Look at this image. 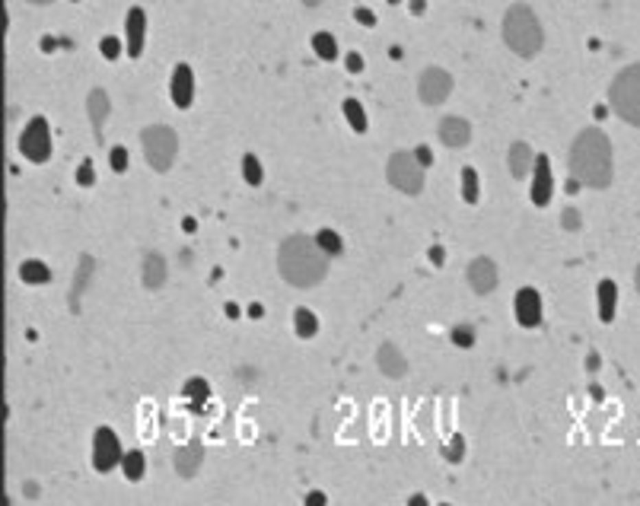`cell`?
Returning <instances> with one entry per match:
<instances>
[{"mask_svg":"<svg viewBox=\"0 0 640 506\" xmlns=\"http://www.w3.org/2000/svg\"><path fill=\"white\" fill-rule=\"evenodd\" d=\"M570 172L586 188H605L612 182V143L599 128H586L570 147Z\"/></svg>","mask_w":640,"mask_h":506,"instance_id":"obj_1","label":"cell"},{"mask_svg":"<svg viewBox=\"0 0 640 506\" xmlns=\"http://www.w3.org/2000/svg\"><path fill=\"white\" fill-rule=\"evenodd\" d=\"M281 274L293 284V287H316L328 271V252H322V245L309 236H290L281 245Z\"/></svg>","mask_w":640,"mask_h":506,"instance_id":"obj_2","label":"cell"},{"mask_svg":"<svg viewBox=\"0 0 640 506\" xmlns=\"http://www.w3.org/2000/svg\"><path fill=\"white\" fill-rule=\"evenodd\" d=\"M503 38H507V45L519 58L538 54L545 35H542V26H538V16L526 3H516V7L507 10V16H503Z\"/></svg>","mask_w":640,"mask_h":506,"instance_id":"obj_3","label":"cell"},{"mask_svg":"<svg viewBox=\"0 0 640 506\" xmlns=\"http://www.w3.org/2000/svg\"><path fill=\"white\" fill-rule=\"evenodd\" d=\"M608 102H612L615 115L624 118L628 124L640 128V64L624 67L615 77L612 89H608Z\"/></svg>","mask_w":640,"mask_h":506,"instance_id":"obj_4","label":"cell"},{"mask_svg":"<svg viewBox=\"0 0 640 506\" xmlns=\"http://www.w3.org/2000/svg\"><path fill=\"white\" fill-rule=\"evenodd\" d=\"M141 143H144V153H147V163L157 169V172H166V169L176 163L179 137H176V131H172V128H166V124L144 128Z\"/></svg>","mask_w":640,"mask_h":506,"instance_id":"obj_5","label":"cell"},{"mask_svg":"<svg viewBox=\"0 0 640 506\" xmlns=\"http://www.w3.org/2000/svg\"><path fill=\"white\" fill-rule=\"evenodd\" d=\"M386 175H389V182H392L398 192H404V194H418L424 188V166H421V159L414 157V153H408V150H398V153H392V157H389Z\"/></svg>","mask_w":640,"mask_h":506,"instance_id":"obj_6","label":"cell"},{"mask_svg":"<svg viewBox=\"0 0 640 506\" xmlns=\"http://www.w3.org/2000/svg\"><path fill=\"white\" fill-rule=\"evenodd\" d=\"M19 153L29 159V163H45L52 157V131H48V122L45 118H32L26 124V131L19 137Z\"/></svg>","mask_w":640,"mask_h":506,"instance_id":"obj_7","label":"cell"},{"mask_svg":"<svg viewBox=\"0 0 640 506\" xmlns=\"http://www.w3.org/2000/svg\"><path fill=\"white\" fill-rule=\"evenodd\" d=\"M122 459L124 452L118 437L108 427H99L96 439H93V465H96V472H112L115 465H122Z\"/></svg>","mask_w":640,"mask_h":506,"instance_id":"obj_8","label":"cell"},{"mask_svg":"<svg viewBox=\"0 0 640 506\" xmlns=\"http://www.w3.org/2000/svg\"><path fill=\"white\" fill-rule=\"evenodd\" d=\"M418 93H421V99H424L427 105L443 102V99L453 93V77H449L446 70H439V67L424 70L421 83H418Z\"/></svg>","mask_w":640,"mask_h":506,"instance_id":"obj_9","label":"cell"},{"mask_svg":"<svg viewBox=\"0 0 640 506\" xmlns=\"http://www.w3.org/2000/svg\"><path fill=\"white\" fill-rule=\"evenodd\" d=\"M124 32H128V54L141 58L144 54V35H147V13L141 7H134L124 19Z\"/></svg>","mask_w":640,"mask_h":506,"instance_id":"obj_10","label":"cell"},{"mask_svg":"<svg viewBox=\"0 0 640 506\" xmlns=\"http://www.w3.org/2000/svg\"><path fill=\"white\" fill-rule=\"evenodd\" d=\"M513 309H516L519 325H526V328L538 325V319H542V299H538V293H535L532 287L519 290V293H516V303H513Z\"/></svg>","mask_w":640,"mask_h":506,"instance_id":"obj_11","label":"cell"},{"mask_svg":"<svg viewBox=\"0 0 640 506\" xmlns=\"http://www.w3.org/2000/svg\"><path fill=\"white\" fill-rule=\"evenodd\" d=\"M535 179H532V201L538 207L551 201V163L548 157H535V166H532Z\"/></svg>","mask_w":640,"mask_h":506,"instance_id":"obj_12","label":"cell"},{"mask_svg":"<svg viewBox=\"0 0 640 506\" xmlns=\"http://www.w3.org/2000/svg\"><path fill=\"white\" fill-rule=\"evenodd\" d=\"M468 280H472L475 293H491V290L497 287V268H494V262L475 258V262L468 264Z\"/></svg>","mask_w":640,"mask_h":506,"instance_id":"obj_13","label":"cell"},{"mask_svg":"<svg viewBox=\"0 0 640 506\" xmlns=\"http://www.w3.org/2000/svg\"><path fill=\"white\" fill-rule=\"evenodd\" d=\"M194 99V77H192V67L188 64H179L172 70V102L179 108H188Z\"/></svg>","mask_w":640,"mask_h":506,"instance_id":"obj_14","label":"cell"},{"mask_svg":"<svg viewBox=\"0 0 640 506\" xmlns=\"http://www.w3.org/2000/svg\"><path fill=\"white\" fill-rule=\"evenodd\" d=\"M468 137H472V128H468L465 118H453V115L443 118V124H439V140H443L446 147H465Z\"/></svg>","mask_w":640,"mask_h":506,"instance_id":"obj_15","label":"cell"},{"mask_svg":"<svg viewBox=\"0 0 640 506\" xmlns=\"http://www.w3.org/2000/svg\"><path fill=\"white\" fill-rule=\"evenodd\" d=\"M201 459H204V446L198 443V439H192V443L185 446V449H179V452H176V468H179V474L192 478V474L201 468Z\"/></svg>","mask_w":640,"mask_h":506,"instance_id":"obj_16","label":"cell"},{"mask_svg":"<svg viewBox=\"0 0 640 506\" xmlns=\"http://www.w3.org/2000/svg\"><path fill=\"white\" fill-rule=\"evenodd\" d=\"M532 166H535L532 150H529L526 143H513V147H510V172H513V179H526Z\"/></svg>","mask_w":640,"mask_h":506,"instance_id":"obj_17","label":"cell"},{"mask_svg":"<svg viewBox=\"0 0 640 506\" xmlns=\"http://www.w3.org/2000/svg\"><path fill=\"white\" fill-rule=\"evenodd\" d=\"M163 280H166V262H163V255L150 252L144 258V284L150 290H157V287H163Z\"/></svg>","mask_w":640,"mask_h":506,"instance_id":"obj_18","label":"cell"},{"mask_svg":"<svg viewBox=\"0 0 640 506\" xmlns=\"http://www.w3.org/2000/svg\"><path fill=\"white\" fill-rule=\"evenodd\" d=\"M87 108H89V118H93V128H96V134H99V131H102V124H106V118H108V96H106V89H93V93H89Z\"/></svg>","mask_w":640,"mask_h":506,"instance_id":"obj_19","label":"cell"},{"mask_svg":"<svg viewBox=\"0 0 640 506\" xmlns=\"http://www.w3.org/2000/svg\"><path fill=\"white\" fill-rule=\"evenodd\" d=\"M379 367H382V373L386 376H404L408 363H404V357L398 354V347L382 344V347H379Z\"/></svg>","mask_w":640,"mask_h":506,"instance_id":"obj_20","label":"cell"},{"mask_svg":"<svg viewBox=\"0 0 640 506\" xmlns=\"http://www.w3.org/2000/svg\"><path fill=\"white\" fill-rule=\"evenodd\" d=\"M19 277L26 280V284H48V280H52V271H48V264H42V262H23Z\"/></svg>","mask_w":640,"mask_h":506,"instance_id":"obj_21","label":"cell"},{"mask_svg":"<svg viewBox=\"0 0 640 506\" xmlns=\"http://www.w3.org/2000/svg\"><path fill=\"white\" fill-rule=\"evenodd\" d=\"M615 297H618V293H615V284H612V280H602V284H599V306H602V309H599V315H602V322H608V319H612Z\"/></svg>","mask_w":640,"mask_h":506,"instance_id":"obj_22","label":"cell"},{"mask_svg":"<svg viewBox=\"0 0 640 506\" xmlns=\"http://www.w3.org/2000/svg\"><path fill=\"white\" fill-rule=\"evenodd\" d=\"M207 395H211V389H207V382H204L201 376L188 379V385H185V398H188V404H192V408H198V404L207 402Z\"/></svg>","mask_w":640,"mask_h":506,"instance_id":"obj_23","label":"cell"},{"mask_svg":"<svg viewBox=\"0 0 640 506\" xmlns=\"http://www.w3.org/2000/svg\"><path fill=\"white\" fill-rule=\"evenodd\" d=\"M293 325H297L299 338H312V334L319 332V319L309 312V309H297V315H293Z\"/></svg>","mask_w":640,"mask_h":506,"instance_id":"obj_24","label":"cell"},{"mask_svg":"<svg viewBox=\"0 0 640 506\" xmlns=\"http://www.w3.org/2000/svg\"><path fill=\"white\" fill-rule=\"evenodd\" d=\"M312 48L319 51V58H322V61H334V54H338V42H334V35H328V32H316V35H312Z\"/></svg>","mask_w":640,"mask_h":506,"instance_id":"obj_25","label":"cell"},{"mask_svg":"<svg viewBox=\"0 0 640 506\" xmlns=\"http://www.w3.org/2000/svg\"><path fill=\"white\" fill-rule=\"evenodd\" d=\"M344 118L351 122V128L354 131H367V115H363V108H360V102L357 99H344Z\"/></svg>","mask_w":640,"mask_h":506,"instance_id":"obj_26","label":"cell"},{"mask_svg":"<svg viewBox=\"0 0 640 506\" xmlns=\"http://www.w3.org/2000/svg\"><path fill=\"white\" fill-rule=\"evenodd\" d=\"M122 468H124V478L128 481H141L144 478V455L141 452H128L122 459Z\"/></svg>","mask_w":640,"mask_h":506,"instance_id":"obj_27","label":"cell"},{"mask_svg":"<svg viewBox=\"0 0 640 506\" xmlns=\"http://www.w3.org/2000/svg\"><path fill=\"white\" fill-rule=\"evenodd\" d=\"M462 198L468 204L478 201V175H475V169H462Z\"/></svg>","mask_w":640,"mask_h":506,"instance_id":"obj_28","label":"cell"},{"mask_svg":"<svg viewBox=\"0 0 640 506\" xmlns=\"http://www.w3.org/2000/svg\"><path fill=\"white\" fill-rule=\"evenodd\" d=\"M242 175H246V182H249V185H258V182H262V163H258L252 153L242 159Z\"/></svg>","mask_w":640,"mask_h":506,"instance_id":"obj_29","label":"cell"},{"mask_svg":"<svg viewBox=\"0 0 640 506\" xmlns=\"http://www.w3.org/2000/svg\"><path fill=\"white\" fill-rule=\"evenodd\" d=\"M316 242L322 245V252H328V255H338V252H341V239L334 236L332 229H322V233L316 236Z\"/></svg>","mask_w":640,"mask_h":506,"instance_id":"obj_30","label":"cell"},{"mask_svg":"<svg viewBox=\"0 0 640 506\" xmlns=\"http://www.w3.org/2000/svg\"><path fill=\"white\" fill-rule=\"evenodd\" d=\"M99 48H102V54H106L108 61H115V58L122 54V42H118L115 35H106V38H102V45H99Z\"/></svg>","mask_w":640,"mask_h":506,"instance_id":"obj_31","label":"cell"},{"mask_svg":"<svg viewBox=\"0 0 640 506\" xmlns=\"http://www.w3.org/2000/svg\"><path fill=\"white\" fill-rule=\"evenodd\" d=\"M77 182L80 185H93V182H96V172H93V163H89V159H83V163H80Z\"/></svg>","mask_w":640,"mask_h":506,"instance_id":"obj_32","label":"cell"},{"mask_svg":"<svg viewBox=\"0 0 640 506\" xmlns=\"http://www.w3.org/2000/svg\"><path fill=\"white\" fill-rule=\"evenodd\" d=\"M112 169L115 172H124V169H128V150L124 147H112Z\"/></svg>","mask_w":640,"mask_h":506,"instance_id":"obj_33","label":"cell"},{"mask_svg":"<svg viewBox=\"0 0 640 506\" xmlns=\"http://www.w3.org/2000/svg\"><path fill=\"white\" fill-rule=\"evenodd\" d=\"M453 341H456L459 347H472V341H475L472 328H456V334H453Z\"/></svg>","mask_w":640,"mask_h":506,"instance_id":"obj_34","label":"cell"},{"mask_svg":"<svg viewBox=\"0 0 640 506\" xmlns=\"http://www.w3.org/2000/svg\"><path fill=\"white\" fill-rule=\"evenodd\" d=\"M465 452V446H462V439H456V443L449 446L446 449V455H449V462H459V455Z\"/></svg>","mask_w":640,"mask_h":506,"instance_id":"obj_35","label":"cell"},{"mask_svg":"<svg viewBox=\"0 0 640 506\" xmlns=\"http://www.w3.org/2000/svg\"><path fill=\"white\" fill-rule=\"evenodd\" d=\"M564 227H567V229H577V227H580L577 210H564Z\"/></svg>","mask_w":640,"mask_h":506,"instance_id":"obj_36","label":"cell"},{"mask_svg":"<svg viewBox=\"0 0 640 506\" xmlns=\"http://www.w3.org/2000/svg\"><path fill=\"white\" fill-rule=\"evenodd\" d=\"M414 157L421 159V166H430V159H433V157H430V147H418V150H414Z\"/></svg>","mask_w":640,"mask_h":506,"instance_id":"obj_37","label":"cell"},{"mask_svg":"<svg viewBox=\"0 0 640 506\" xmlns=\"http://www.w3.org/2000/svg\"><path fill=\"white\" fill-rule=\"evenodd\" d=\"M357 19H360V23H367V26H373V23H376V16H373L369 10H357Z\"/></svg>","mask_w":640,"mask_h":506,"instance_id":"obj_38","label":"cell"},{"mask_svg":"<svg viewBox=\"0 0 640 506\" xmlns=\"http://www.w3.org/2000/svg\"><path fill=\"white\" fill-rule=\"evenodd\" d=\"M347 70H363V58H360V54H351V58H347Z\"/></svg>","mask_w":640,"mask_h":506,"instance_id":"obj_39","label":"cell"},{"mask_svg":"<svg viewBox=\"0 0 640 506\" xmlns=\"http://www.w3.org/2000/svg\"><path fill=\"white\" fill-rule=\"evenodd\" d=\"M430 262H433V264H443V249H430Z\"/></svg>","mask_w":640,"mask_h":506,"instance_id":"obj_40","label":"cell"},{"mask_svg":"<svg viewBox=\"0 0 640 506\" xmlns=\"http://www.w3.org/2000/svg\"><path fill=\"white\" fill-rule=\"evenodd\" d=\"M262 312H264V309H262V306H258V303H255L252 309H249V315H252V319H262Z\"/></svg>","mask_w":640,"mask_h":506,"instance_id":"obj_41","label":"cell"},{"mask_svg":"<svg viewBox=\"0 0 640 506\" xmlns=\"http://www.w3.org/2000/svg\"><path fill=\"white\" fill-rule=\"evenodd\" d=\"M227 315H229V319H236V315H239V306H236V303H229V306H227Z\"/></svg>","mask_w":640,"mask_h":506,"instance_id":"obj_42","label":"cell"},{"mask_svg":"<svg viewBox=\"0 0 640 506\" xmlns=\"http://www.w3.org/2000/svg\"><path fill=\"white\" fill-rule=\"evenodd\" d=\"M411 7H414V13H424V0H411Z\"/></svg>","mask_w":640,"mask_h":506,"instance_id":"obj_43","label":"cell"},{"mask_svg":"<svg viewBox=\"0 0 640 506\" xmlns=\"http://www.w3.org/2000/svg\"><path fill=\"white\" fill-rule=\"evenodd\" d=\"M29 3H38V7H45V3H52V0H29Z\"/></svg>","mask_w":640,"mask_h":506,"instance_id":"obj_44","label":"cell"},{"mask_svg":"<svg viewBox=\"0 0 640 506\" xmlns=\"http://www.w3.org/2000/svg\"><path fill=\"white\" fill-rule=\"evenodd\" d=\"M306 3H309V7H319V3H322V0H306Z\"/></svg>","mask_w":640,"mask_h":506,"instance_id":"obj_45","label":"cell"},{"mask_svg":"<svg viewBox=\"0 0 640 506\" xmlns=\"http://www.w3.org/2000/svg\"><path fill=\"white\" fill-rule=\"evenodd\" d=\"M637 293H640V268H637Z\"/></svg>","mask_w":640,"mask_h":506,"instance_id":"obj_46","label":"cell"},{"mask_svg":"<svg viewBox=\"0 0 640 506\" xmlns=\"http://www.w3.org/2000/svg\"><path fill=\"white\" fill-rule=\"evenodd\" d=\"M389 3H398V0H389Z\"/></svg>","mask_w":640,"mask_h":506,"instance_id":"obj_47","label":"cell"}]
</instances>
